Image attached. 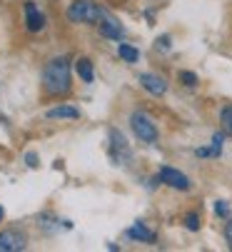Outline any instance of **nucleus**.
I'll use <instances>...</instances> for the list:
<instances>
[{"mask_svg":"<svg viewBox=\"0 0 232 252\" xmlns=\"http://www.w3.org/2000/svg\"><path fill=\"white\" fill-rule=\"evenodd\" d=\"M43 88H45L48 95H55V97L70 93V88H72V83H70V63H67L65 55L53 58L45 65V70H43Z\"/></svg>","mask_w":232,"mask_h":252,"instance_id":"1","label":"nucleus"},{"mask_svg":"<svg viewBox=\"0 0 232 252\" xmlns=\"http://www.w3.org/2000/svg\"><path fill=\"white\" fill-rule=\"evenodd\" d=\"M67 18L72 23H90V25H100L105 13L93 3V0H75L67 8Z\"/></svg>","mask_w":232,"mask_h":252,"instance_id":"2","label":"nucleus"},{"mask_svg":"<svg viewBox=\"0 0 232 252\" xmlns=\"http://www.w3.org/2000/svg\"><path fill=\"white\" fill-rule=\"evenodd\" d=\"M130 125H133V132L140 137V142H147V145H152V142H158V125L152 123L150 115L145 113H133L130 115Z\"/></svg>","mask_w":232,"mask_h":252,"instance_id":"3","label":"nucleus"},{"mask_svg":"<svg viewBox=\"0 0 232 252\" xmlns=\"http://www.w3.org/2000/svg\"><path fill=\"white\" fill-rule=\"evenodd\" d=\"M110 155L115 162H128L130 160V145L120 130H110Z\"/></svg>","mask_w":232,"mask_h":252,"instance_id":"4","label":"nucleus"},{"mask_svg":"<svg viewBox=\"0 0 232 252\" xmlns=\"http://www.w3.org/2000/svg\"><path fill=\"white\" fill-rule=\"evenodd\" d=\"M160 180L167 185V188H172V190H190V180H187V175H182L180 170H175V167H160Z\"/></svg>","mask_w":232,"mask_h":252,"instance_id":"5","label":"nucleus"},{"mask_svg":"<svg viewBox=\"0 0 232 252\" xmlns=\"http://www.w3.org/2000/svg\"><path fill=\"white\" fill-rule=\"evenodd\" d=\"M25 247V235L18 230H3L0 232V252H18Z\"/></svg>","mask_w":232,"mask_h":252,"instance_id":"6","label":"nucleus"},{"mask_svg":"<svg viewBox=\"0 0 232 252\" xmlns=\"http://www.w3.org/2000/svg\"><path fill=\"white\" fill-rule=\"evenodd\" d=\"M25 25H28L30 32H40L45 28V15L37 10V5L30 3V0L25 3Z\"/></svg>","mask_w":232,"mask_h":252,"instance_id":"7","label":"nucleus"},{"mask_svg":"<svg viewBox=\"0 0 232 252\" xmlns=\"http://www.w3.org/2000/svg\"><path fill=\"white\" fill-rule=\"evenodd\" d=\"M140 85L150 93V95H165L167 93V83L160 78V75H155V73H142L140 75Z\"/></svg>","mask_w":232,"mask_h":252,"instance_id":"8","label":"nucleus"},{"mask_svg":"<svg viewBox=\"0 0 232 252\" xmlns=\"http://www.w3.org/2000/svg\"><path fill=\"white\" fill-rule=\"evenodd\" d=\"M128 237H130V240H137V242H147V245H152L155 240H158V237H155V232H152V230H147L142 222L133 225V227L128 230Z\"/></svg>","mask_w":232,"mask_h":252,"instance_id":"9","label":"nucleus"},{"mask_svg":"<svg viewBox=\"0 0 232 252\" xmlns=\"http://www.w3.org/2000/svg\"><path fill=\"white\" fill-rule=\"evenodd\" d=\"M100 32L105 35V38H112V40H120L123 38V28L118 20H112V18H102L100 23Z\"/></svg>","mask_w":232,"mask_h":252,"instance_id":"10","label":"nucleus"},{"mask_svg":"<svg viewBox=\"0 0 232 252\" xmlns=\"http://www.w3.org/2000/svg\"><path fill=\"white\" fill-rule=\"evenodd\" d=\"M75 73L80 75L83 83H93L95 80V73H93V63L88 58H77L75 60Z\"/></svg>","mask_w":232,"mask_h":252,"instance_id":"11","label":"nucleus"},{"mask_svg":"<svg viewBox=\"0 0 232 252\" xmlns=\"http://www.w3.org/2000/svg\"><path fill=\"white\" fill-rule=\"evenodd\" d=\"M48 118L50 120H63V118H70V120H75V118H80V110L77 107H70V105H60V107H53V110H48Z\"/></svg>","mask_w":232,"mask_h":252,"instance_id":"12","label":"nucleus"},{"mask_svg":"<svg viewBox=\"0 0 232 252\" xmlns=\"http://www.w3.org/2000/svg\"><path fill=\"white\" fill-rule=\"evenodd\" d=\"M118 55H120L125 63H137V60H140V53H137L133 45H128V43H120V45H118Z\"/></svg>","mask_w":232,"mask_h":252,"instance_id":"13","label":"nucleus"},{"mask_svg":"<svg viewBox=\"0 0 232 252\" xmlns=\"http://www.w3.org/2000/svg\"><path fill=\"white\" fill-rule=\"evenodd\" d=\"M220 123H222V130H225L227 135H232V105H225V107H222Z\"/></svg>","mask_w":232,"mask_h":252,"instance_id":"14","label":"nucleus"},{"mask_svg":"<svg viewBox=\"0 0 232 252\" xmlns=\"http://www.w3.org/2000/svg\"><path fill=\"white\" fill-rule=\"evenodd\" d=\"M180 80H182V85H187V88H195V85H198V75L190 73V70H182V73H180Z\"/></svg>","mask_w":232,"mask_h":252,"instance_id":"15","label":"nucleus"},{"mask_svg":"<svg viewBox=\"0 0 232 252\" xmlns=\"http://www.w3.org/2000/svg\"><path fill=\"white\" fill-rule=\"evenodd\" d=\"M185 225H187V230L198 232V230H200V218H198V212H190L187 218H185Z\"/></svg>","mask_w":232,"mask_h":252,"instance_id":"16","label":"nucleus"},{"mask_svg":"<svg viewBox=\"0 0 232 252\" xmlns=\"http://www.w3.org/2000/svg\"><path fill=\"white\" fill-rule=\"evenodd\" d=\"M215 212L220 215V218H230V205H227L225 200H217V202H215Z\"/></svg>","mask_w":232,"mask_h":252,"instance_id":"17","label":"nucleus"},{"mask_svg":"<svg viewBox=\"0 0 232 252\" xmlns=\"http://www.w3.org/2000/svg\"><path fill=\"white\" fill-rule=\"evenodd\" d=\"M225 240H227V247L232 250V218H230L227 225H225Z\"/></svg>","mask_w":232,"mask_h":252,"instance_id":"18","label":"nucleus"},{"mask_svg":"<svg viewBox=\"0 0 232 252\" xmlns=\"http://www.w3.org/2000/svg\"><path fill=\"white\" fill-rule=\"evenodd\" d=\"M25 162H28V167H37V158H35V153H28V155H25Z\"/></svg>","mask_w":232,"mask_h":252,"instance_id":"19","label":"nucleus"},{"mask_svg":"<svg viewBox=\"0 0 232 252\" xmlns=\"http://www.w3.org/2000/svg\"><path fill=\"white\" fill-rule=\"evenodd\" d=\"M158 45L167 50V48H170V38H167V35H165V38H160V40H158Z\"/></svg>","mask_w":232,"mask_h":252,"instance_id":"20","label":"nucleus"},{"mask_svg":"<svg viewBox=\"0 0 232 252\" xmlns=\"http://www.w3.org/2000/svg\"><path fill=\"white\" fill-rule=\"evenodd\" d=\"M3 215H5V210H3V207H0V220H3Z\"/></svg>","mask_w":232,"mask_h":252,"instance_id":"21","label":"nucleus"}]
</instances>
